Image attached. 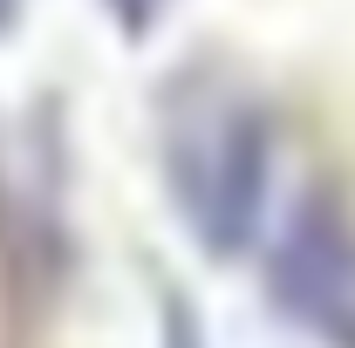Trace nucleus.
<instances>
[{
  "label": "nucleus",
  "mask_w": 355,
  "mask_h": 348,
  "mask_svg": "<svg viewBox=\"0 0 355 348\" xmlns=\"http://www.w3.org/2000/svg\"><path fill=\"white\" fill-rule=\"evenodd\" d=\"M157 171L184 232L212 253L239 260L266 239L273 198V110L246 76L219 62H184L157 89Z\"/></svg>",
  "instance_id": "nucleus-1"
},
{
  "label": "nucleus",
  "mask_w": 355,
  "mask_h": 348,
  "mask_svg": "<svg viewBox=\"0 0 355 348\" xmlns=\"http://www.w3.org/2000/svg\"><path fill=\"white\" fill-rule=\"evenodd\" d=\"M76 266L69 218V130L62 103L42 96L0 116V280L21 314H42Z\"/></svg>",
  "instance_id": "nucleus-2"
},
{
  "label": "nucleus",
  "mask_w": 355,
  "mask_h": 348,
  "mask_svg": "<svg viewBox=\"0 0 355 348\" xmlns=\"http://www.w3.org/2000/svg\"><path fill=\"white\" fill-rule=\"evenodd\" d=\"M266 301L314 348H355V205L335 184L301 191L266 232Z\"/></svg>",
  "instance_id": "nucleus-3"
},
{
  "label": "nucleus",
  "mask_w": 355,
  "mask_h": 348,
  "mask_svg": "<svg viewBox=\"0 0 355 348\" xmlns=\"http://www.w3.org/2000/svg\"><path fill=\"white\" fill-rule=\"evenodd\" d=\"M157 348H212L198 307L184 301V294H164V301H157Z\"/></svg>",
  "instance_id": "nucleus-4"
},
{
  "label": "nucleus",
  "mask_w": 355,
  "mask_h": 348,
  "mask_svg": "<svg viewBox=\"0 0 355 348\" xmlns=\"http://www.w3.org/2000/svg\"><path fill=\"white\" fill-rule=\"evenodd\" d=\"M110 7H116V21H123V28H150L164 0H110Z\"/></svg>",
  "instance_id": "nucleus-5"
},
{
  "label": "nucleus",
  "mask_w": 355,
  "mask_h": 348,
  "mask_svg": "<svg viewBox=\"0 0 355 348\" xmlns=\"http://www.w3.org/2000/svg\"><path fill=\"white\" fill-rule=\"evenodd\" d=\"M21 7H28V0H0V35H14V28H21Z\"/></svg>",
  "instance_id": "nucleus-6"
}]
</instances>
